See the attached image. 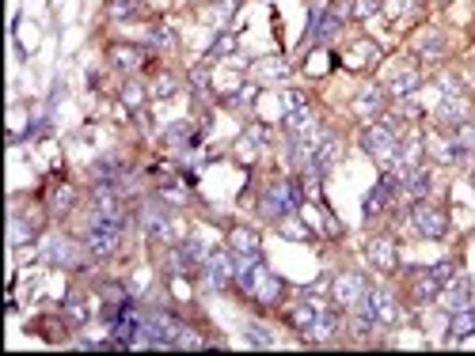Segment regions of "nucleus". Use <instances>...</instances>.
Masks as SVG:
<instances>
[{"instance_id":"f257e3e1","label":"nucleus","mask_w":475,"mask_h":356,"mask_svg":"<svg viewBox=\"0 0 475 356\" xmlns=\"http://www.w3.org/2000/svg\"><path fill=\"white\" fill-rule=\"evenodd\" d=\"M297 205H301V190L293 182H270L267 193H262V216H293Z\"/></svg>"},{"instance_id":"f03ea898","label":"nucleus","mask_w":475,"mask_h":356,"mask_svg":"<svg viewBox=\"0 0 475 356\" xmlns=\"http://www.w3.org/2000/svg\"><path fill=\"white\" fill-rule=\"evenodd\" d=\"M365 148L373 152V159H376V163H384V167H388L392 159H399L396 125H392V121H388V125H373V129L365 133Z\"/></svg>"},{"instance_id":"7ed1b4c3","label":"nucleus","mask_w":475,"mask_h":356,"mask_svg":"<svg viewBox=\"0 0 475 356\" xmlns=\"http://www.w3.org/2000/svg\"><path fill=\"white\" fill-rule=\"evenodd\" d=\"M118 239H122V228H115V224L92 220V228H88V250H92V258H110L118 250Z\"/></svg>"},{"instance_id":"20e7f679","label":"nucleus","mask_w":475,"mask_h":356,"mask_svg":"<svg viewBox=\"0 0 475 356\" xmlns=\"http://www.w3.org/2000/svg\"><path fill=\"white\" fill-rule=\"evenodd\" d=\"M410 220H415V228L422 231L426 239H441V235L449 231V216L441 213L438 205H426V201H418V205H415Z\"/></svg>"},{"instance_id":"39448f33","label":"nucleus","mask_w":475,"mask_h":356,"mask_svg":"<svg viewBox=\"0 0 475 356\" xmlns=\"http://www.w3.org/2000/svg\"><path fill=\"white\" fill-rule=\"evenodd\" d=\"M335 303L339 307H353V303H361V299H365L369 292H365V277H361V273H342L339 281H335Z\"/></svg>"},{"instance_id":"423d86ee","label":"nucleus","mask_w":475,"mask_h":356,"mask_svg":"<svg viewBox=\"0 0 475 356\" xmlns=\"http://www.w3.org/2000/svg\"><path fill=\"white\" fill-rule=\"evenodd\" d=\"M247 296H255L262 307H278V299H281V281L259 265V273H255V281H251V288H247Z\"/></svg>"},{"instance_id":"0eeeda50","label":"nucleus","mask_w":475,"mask_h":356,"mask_svg":"<svg viewBox=\"0 0 475 356\" xmlns=\"http://www.w3.org/2000/svg\"><path fill=\"white\" fill-rule=\"evenodd\" d=\"M206 277H209V285H213V288H224L232 277H236V265H232V258H228V254H209V258H206Z\"/></svg>"},{"instance_id":"6e6552de","label":"nucleus","mask_w":475,"mask_h":356,"mask_svg":"<svg viewBox=\"0 0 475 356\" xmlns=\"http://www.w3.org/2000/svg\"><path fill=\"white\" fill-rule=\"evenodd\" d=\"M319 311H324V307H319L316 299H301V303H293V311H289V322H293L301 334H308L312 322L319 319Z\"/></svg>"},{"instance_id":"1a4fd4ad","label":"nucleus","mask_w":475,"mask_h":356,"mask_svg":"<svg viewBox=\"0 0 475 356\" xmlns=\"http://www.w3.org/2000/svg\"><path fill=\"white\" fill-rule=\"evenodd\" d=\"M353 110H358L361 118H381V110H384V99H381V91H373V87H365V91L353 99Z\"/></svg>"},{"instance_id":"9d476101","label":"nucleus","mask_w":475,"mask_h":356,"mask_svg":"<svg viewBox=\"0 0 475 356\" xmlns=\"http://www.w3.org/2000/svg\"><path fill=\"white\" fill-rule=\"evenodd\" d=\"M232 254H240V258H259V235H255V231H247V228L232 231Z\"/></svg>"},{"instance_id":"9b49d317","label":"nucleus","mask_w":475,"mask_h":356,"mask_svg":"<svg viewBox=\"0 0 475 356\" xmlns=\"http://www.w3.org/2000/svg\"><path fill=\"white\" fill-rule=\"evenodd\" d=\"M369 258H373L381 269H396V242H392V239H373Z\"/></svg>"},{"instance_id":"f8f14e48","label":"nucleus","mask_w":475,"mask_h":356,"mask_svg":"<svg viewBox=\"0 0 475 356\" xmlns=\"http://www.w3.org/2000/svg\"><path fill=\"white\" fill-rule=\"evenodd\" d=\"M373 311H376V322H399V307L388 292H373Z\"/></svg>"},{"instance_id":"ddd939ff","label":"nucleus","mask_w":475,"mask_h":356,"mask_svg":"<svg viewBox=\"0 0 475 356\" xmlns=\"http://www.w3.org/2000/svg\"><path fill=\"white\" fill-rule=\"evenodd\" d=\"M72 201H76L72 186H65V182H61V186H53V190H50V213H53V216H65L69 208H72Z\"/></svg>"},{"instance_id":"4468645a","label":"nucleus","mask_w":475,"mask_h":356,"mask_svg":"<svg viewBox=\"0 0 475 356\" xmlns=\"http://www.w3.org/2000/svg\"><path fill=\"white\" fill-rule=\"evenodd\" d=\"M339 330V314L335 311H319V319L312 322V330H308V337H316V341H327V337Z\"/></svg>"},{"instance_id":"2eb2a0df","label":"nucleus","mask_w":475,"mask_h":356,"mask_svg":"<svg viewBox=\"0 0 475 356\" xmlns=\"http://www.w3.org/2000/svg\"><path fill=\"white\" fill-rule=\"evenodd\" d=\"M392 186H396V178H384V182L381 186H376V190L373 193H369V197H365V216H376V213H381V208H384V201H388V193H392Z\"/></svg>"},{"instance_id":"dca6fc26","label":"nucleus","mask_w":475,"mask_h":356,"mask_svg":"<svg viewBox=\"0 0 475 356\" xmlns=\"http://www.w3.org/2000/svg\"><path fill=\"white\" fill-rule=\"evenodd\" d=\"M449 334H453V341L472 337V334H475V311H468V307H464V311H456V314H453V330H449Z\"/></svg>"},{"instance_id":"f3484780","label":"nucleus","mask_w":475,"mask_h":356,"mask_svg":"<svg viewBox=\"0 0 475 356\" xmlns=\"http://www.w3.org/2000/svg\"><path fill=\"white\" fill-rule=\"evenodd\" d=\"M335 159H339V141H335V136H324L319 148H316V171H327Z\"/></svg>"},{"instance_id":"a211bd4d","label":"nucleus","mask_w":475,"mask_h":356,"mask_svg":"<svg viewBox=\"0 0 475 356\" xmlns=\"http://www.w3.org/2000/svg\"><path fill=\"white\" fill-rule=\"evenodd\" d=\"M285 129H289L293 136L308 133V129H312V110H308V107H293V114L285 118Z\"/></svg>"},{"instance_id":"6ab92c4d","label":"nucleus","mask_w":475,"mask_h":356,"mask_svg":"<svg viewBox=\"0 0 475 356\" xmlns=\"http://www.w3.org/2000/svg\"><path fill=\"white\" fill-rule=\"evenodd\" d=\"M468 288H472L468 277H456V281H453V288H449V296H445L453 311H464V307H468Z\"/></svg>"},{"instance_id":"aec40b11","label":"nucleus","mask_w":475,"mask_h":356,"mask_svg":"<svg viewBox=\"0 0 475 356\" xmlns=\"http://www.w3.org/2000/svg\"><path fill=\"white\" fill-rule=\"evenodd\" d=\"M144 228L152 231V235H167V220H164V213H160V208H144Z\"/></svg>"},{"instance_id":"412c9836","label":"nucleus","mask_w":475,"mask_h":356,"mask_svg":"<svg viewBox=\"0 0 475 356\" xmlns=\"http://www.w3.org/2000/svg\"><path fill=\"white\" fill-rule=\"evenodd\" d=\"M247 341L259 345V349H270L274 337H270V330H267V326H259V322H247Z\"/></svg>"},{"instance_id":"4be33fe9","label":"nucleus","mask_w":475,"mask_h":356,"mask_svg":"<svg viewBox=\"0 0 475 356\" xmlns=\"http://www.w3.org/2000/svg\"><path fill=\"white\" fill-rule=\"evenodd\" d=\"M418 87V76L415 72H399L396 80H392V95H410Z\"/></svg>"},{"instance_id":"5701e85b","label":"nucleus","mask_w":475,"mask_h":356,"mask_svg":"<svg viewBox=\"0 0 475 356\" xmlns=\"http://www.w3.org/2000/svg\"><path fill=\"white\" fill-rule=\"evenodd\" d=\"M46 258H50V262H61V265H69L72 262V247L65 239H53V247L46 250Z\"/></svg>"},{"instance_id":"b1692460","label":"nucleus","mask_w":475,"mask_h":356,"mask_svg":"<svg viewBox=\"0 0 475 356\" xmlns=\"http://www.w3.org/2000/svg\"><path fill=\"white\" fill-rule=\"evenodd\" d=\"M31 235H35V228H27V220L23 216H12V242L19 247V242H27Z\"/></svg>"},{"instance_id":"393cba45","label":"nucleus","mask_w":475,"mask_h":356,"mask_svg":"<svg viewBox=\"0 0 475 356\" xmlns=\"http://www.w3.org/2000/svg\"><path fill=\"white\" fill-rule=\"evenodd\" d=\"M110 57H115V64H122V69H133L141 61V50H115Z\"/></svg>"},{"instance_id":"a878e982","label":"nucleus","mask_w":475,"mask_h":356,"mask_svg":"<svg viewBox=\"0 0 475 356\" xmlns=\"http://www.w3.org/2000/svg\"><path fill=\"white\" fill-rule=\"evenodd\" d=\"M65 314H69L72 322H84V319H88V307H84V299H76V296H72L69 303H65Z\"/></svg>"},{"instance_id":"bb28decb","label":"nucleus","mask_w":475,"mask_h":356,"mask_svg":"<svg viewBox=\"0 0 475 356\" xmlns=\"http://www.w3.org/2000/svg\"><path fill=\"white\" fill-rule=\"evenodd\" d=\"M110 15H133L130 0H110Z\"/></svg>"},{"instance_id":"cd10ccee","label":"nucleus","mask_w":475,"mask_h":356,"mask_svg":"<svg viewBox=\"0 0 475 356\" xmlns=\"http://www.w3.org/2000/svg\"><path fill=\"white\" fill-rule=\"evenodd\" d=\"M376 12V0H358L353 4V15H373Z\"/></svg>"},{"instance_id":"c85d7f7f","label":"nucleus","mask_w":475,"mask_h":356,"mask_svg":"<svg viewBox=\"0 0 475 356\" xmlns=\"http://www.w3.org/2000/svg\"><path fill=\"white\" fill-rule=\"evenodd\" d=\"M172 87H175V84L164 76V80H160V84H156V95H172Z\"/></svg>"}]
</instances>
